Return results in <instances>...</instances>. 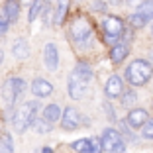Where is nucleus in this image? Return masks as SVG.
Masks as SVG:
<instances>
[{
	"label": "nucleus",
	"instance_id": "obj_1",
	"mask_svg": "<svg viewBox=\"0 0 153 153\" xmlns=\"http://www.w3.org/2000/svg\"><path fill=\"white\" fill-rule=\"evenodd\" d=\"M151 75H153V65L151 61H145V59H135L126 69V81L131 86H143L151 79Z\"/></svg>",
	"mask_w": 153,
	"mask_h": 153
},
{
	"label": "nucleus",
	"instance_id": "obj_2",
	"mask_svg": "<svg viewBox=\"0 0 153 153\" xmlns=\"http://www.w3.org/2000/svg\"><path fill=\"white\" fill-rule=\"evenodd\" d=\"M36 116H37V102H36V100L22 104V106L16 110L14 118H12V126H14V130L20 131V134H22V131H26L27 128L33 124Z\"/></svg>",
	"mask_w": 153,
	"mask_h": 153
},
{
	"label": "nucleus",
	"instance_id": "obj_3",
	"mask_svg": "<svg viewBox=\"0 0 153 153\" xmlns=\"http://www.w3.org/2000/svg\"><path fill=\"white\" fill-rule=\"evenodd\" d=\"M24 90H26V82H24L22 79L12 76V79H8V81L4 82V86H2V98H4V102L12 108L14 104H16V100L24 94Z\"/></svg>",
	"mask_w": 153,
	"mask_h": 153
},
{
	"label": "nucleus",
	"instance_id": "obj_4",
	"mask_svg": "<svg viewBox=\"0 0 153 153\" xmlns=\"http://www.w3.org/2000/svg\"><path fill=\"white\" fill-rule=\"evenodd\" d=\"M100 143H102V149L108 151V153H124L126 151V143L122 140L120 131L112 130V128H106V130L102 131Z\"/></svg>",
	"mask_w": 153,
	"mask_h": 153
},
{
	"label": "nucleus",
	"instance_id": "obj_5",
	"mask_svg": "<svg viewBox=\"0 0 153 153\" xmlns=\"http://www.w3.org/2000/svg\"><path fill=\"white\" fill-rule=\"evenodd\" d=\"M90 36H92V26H90V22L86 18H76L73 20L71 24V37L73 41H76L79 45H85V41L90 39Z\"/></svg>",
	"mask_w": 153,
	"mask_h": 153
},
{
	"label": "nucleus",
	"instance_id": "obj_6",
	"mask_svg": "<svg viewBox=\"0 0 153 153\" xmlns=\"http://www.w3.org/2000/svg\"><path fill=\"white\" fill-rule=\"evenodd\" d=\"M102 26H104V33H106L110 43H118L122 37V32H124V22L118 16H106Z\"/></svg>",
	"mask_w": 153,
	"mask_h": 153
},
{
	"label": "nucleus",
	"instance_id": "obj_7",
	"mask_svg": "<svg viewBox=\"0 0 153 153\" xmlns=\"http://www.w3.org/2000/svg\"><path fill=\"white\" fill-rule=\"evenodd\" d=\"M59 120H61V128H63V130H76L81 124H88V120L82 118L81 114H79V110L73 108V106L65 108L63 110V116L59 118Z\"/></svg>",
	"mask_w": 153,
	"mask_h": 153
},
{
	"label": "nucleus",
	"instance_id": "obj_8",
	"mask_svg": "<svg viewBox=\"0 0 153 153\" xmlns=\"http://www.w3.org/2000/svg\"><path fill=\"white\" fill-rule=\"evenodd\" d=\"M43 61H45V67L49 71H55L59 67V51L55 47V43H47L43 49Z\"/></svg>",
	"mask_w": 153,
	"mask_h": 153
},
{
	"label": "nucleus",
	"instance_id": "obj_9",
	"mask_svg": "<svg viewBox=\"0 0 153 153\" xmlns=\"http://www.w3.org/2000/svg\"><path fill=\"white\" fill-rule=\"evenodd\" d=\"M147 112H145L143 108H134L130 114H128L126 118V124L131 128V130H137V128H141L145 124V120H147Z\"/></svg>",
	"mask_w": 153,
	"mask_h": 153
},
{
	"label": "nucleus",
	"instance_id": "obj_10",
	"mask_svg": "<svg viewBox=\"0 0 153 153\" xmlns=\"http://www.w3.org/2000/svg\"><path fill=\"white\" fill-rule=\"evenodd\" d=\"M106 96H110V98H116V96H120L122 92H124V81H122V76L118 75H112L106 81Z\"/></svg>",
	"mask_w": 153,
	"mask_h": 153
},
{
	"label": "nucleus",
	"instance_id": "obj_11",
	"mask_svg": "<svg viewBox=\"0 0 153 153\" xmlns=\"http://www.w3.org/2000/svg\"><path fill=\"white\" fill-rule=\"evenodd\" d=\"M0 16L6 18L10 24L16 22L18 16H20V2L18 0H6V4H4V8H2V14H0Z\"/></svg>",
	"mask_w": 153,
	"mask_h": 153
},
{
	"label": "nucleus",
	"instance_id": "obj_12",
	"mask_svg": "<svg viewBox=\"0 0 153 153\" xmlns=\"http://www.w3.org/2000/svg\"><path fill=\"white\" fill-rule=\"evenodd\" d=\"M86 92V82L79 81L75 76H69V96L75 100H81Z\"/></svg>",
	"mask_w": 153,
	"mask_h": 153
},
{
	"label": "nucleus",
	"instance_id": "obj_13",
	"mask_svg": "<svg viewBox=\"0 0 153 153\" xmlns=\"http://www.w3.org/2000/svg\"><path fill=\"white\" fill-rule=\"evenodd\" d=\"M32 92L36 96H39V98L49 96L51 92H53V85H51L49 81H45V79H36V81L32 82Z\"/></svg>",
	"mask_w": 153,
	"mask_h": 153
},
{
	"label": "nucleus",
	"instance_id": "obj_14",
	"mask_svg": "<svg viewBox=\"0 0 153 153\" xmlns=\"http://www.w3.org/2000/svg\"><path fill=\"white\" fill-rule=\"evenodd\" d=\"M71 76H75V79H79V81H82V82H88L90 79H92V69H90V65H86V63H79L75 69H73Z\"/></svg>",
	"mask_w": 153,
	"mask_h": 153
},
{
	"label": "nucleus",
	"instance_id": "obj_15",
	"mask_svg": "<svg viewBox=\"0 0 153 153\" xmlns=\"http://www.w3.org/2000/svg\"><path fill=\"white\" fill-rule=\"evenodd\" d=\"M128 53H130V49H128L126 43H114L112 51H110V59H112V63H122L124 59L128 57Z\"/></svg>",
	"mask_w": 153,
	"mask_h": 153
},
{
	"label": "nucleus",
	"instance_id": "obj_16",
	"mask_svg": "<svg viewBox=\"0 0 153 153\" xmlns=\"http://www.w3.org/2000/svg\"><path fill=\"white\" fill-rule=\"evenodd\" d=\"M12 53H14L16 59H27V55H30V45H27V41L22 39V37L16 39L14 45H12Z\"/></svg>",
	"mask_w": 153,
	"mask_h": 153
},
{
	"label": "nucleus",
	"instance_id": "obj_17",
	"mask_svg": "<svg viewBox=\"0 0 153 153\" xmlns=\"http://www.w3.org/2000/svg\"><path fill=\"white\" fill-rule=\"evenodd\" d=\"M43 118L47 122H51V124H55L61 118V106L59 104H47L43 108Z\"/></svg>",
	"mask_w": 153,
	"mask_h": 153
},
{
	"label": "nucleus",
	"instance_id": "obj_18",
	"mask_svg": "<svg viewBox=\"0 0 153 153\" xmlns=\"http://www.w3.org/2000/svg\"><path fill=\"white\" fill-rule=\"evenodd\" d=\"M67 10H69V0H59L57 8H55V16H53V22L57 24V26H59V24H63Z\"/></svg>",
	"mask_w": 153,
	"mask_h": 153
},
{
	"label": "nucleus",
	"instance_id": "obj_19",
	"mask_svg": "<svg viewBox=\"0 0 153 153\" xmlns=\"http://www.w3.org/2000/svg\"><path fill=\"white\" fill-rule=\"evenodd\" d=\"M137 12H140L147 22L153 20V0H145V2H141L140 8H137Z\"/></svg>",
	"mask_w": 153,
	"mask_h": 153
},
{
	"label": "nucleus",
	"instance_id": "obj_20",
	"mask_svg": "<svg viewBox=\"0 0 153 153\" xmlns=\"http://www.w3.org/2000/svg\"><path fill=\"white\" fill-rule=\"evenodd\" d=\"M122 104L126 106V108H131L137 100V94H135V90H126V92H122Z\"/></svg>",
	"mask_w": 153,
	"mask_h": 153
},
{
	"label": "nucleus",
	"instance_id": "obj_21",
	"mask_svg": "<svg viewBox=\"0 0 153 153\" xmlns=\"http://www.w3.org/2000/svg\"><path fill=\"white\" fill-rule=\"evenodd\" d=\"M32 126L36 128L39 134H45V131H49V130H51V126H53V124H51V122H47L45 118H37V116H36V120H33Z\"/></svg>",
	"mask_w": 153,
	"mask_h": 153
},
{
	"label": "nucleus",
	"instance_id": "obj_22",
	"mask_svg": "<svg viewBox=\"0 0 153 153\" xmlns=\"http://www.w3.org/2000/svg\"><path fill=\"white\" fill-rule=\"evenodd\" d=\"M0 153H14V143L8 134H4L0 137Z\"/></svg>",
	"mask_w": 153,
	"mask_h": 153
},
{
	"label": "nucleus",
	"instance_id": "obj_23",
	"mask_svg": "<svg viewBox=\"0 0 153 153\" xmlns=\"http://www.w3.org/2000/svg\"><path fill=\"white\" fill-rule=\"evenodd\" d=\"M141 135L145 140H153V118H147L145 124L141 126Z\"/></svg>",
	"mask_w": 153,
	"mask_h": 153
},
{
	"label": "nucleus",
	"instance_id": "obj_24",
	"mask_svg": "<svg viewBox=\"0 0 153 153\" xmlns=\"http://www.w3.org/2000/svg\"><path fill=\"white\" fill-rule=\"evenodd\" d=\"M41 8H43V4H41V0H33L32 8H30V14H27V20H30V22H33V20L37 18V14L41 12Z\"/></svg>",
	"mask_w": 153,
	"mask_h": 153
},
{
	"label": "nucleus",
	"instance_id": "obj_25",
	"mask_svg": "<svg viewBox=\"0 0 153 153\" xmlns=\"http://www.w3.org/2000/svg\"><path fill=\"white\" fill-rule=\"evenodd\" d=\"M130 24H131L134 27H143L145 24H147V20H145L140 12H134V14L130 16Z\"/></svg>",
	"mask_w": 153,
	"mask_h": 153
},
{
	"label": "nucleus",
	"instance_id": "obj_26",
	"mask_svg": "<svg viewBox=\"0 0 153 153\" xmlns=\"http://www.w3.org/2000/svg\"><path fill=\"white\" fill-rule=\"evenodd\" d=\"M88 151L86 153H102V143H100V137H92L88 140Z\"/></svg>",
	"mask_w": 153,
	"mask_h": 153
},
{
	"label": "nucleus",
	"instance_id": "obj_27",
	"mask_svg": "<svg viewBox=\"0 0 153 153\" xmlns=\"http://www.w3.org/2000/svg\"><path fill=\"white\" fill-rule=\"evenodd\" d=\"M88 143H90L88 140H76L75 143H73V149L79 151V153H86L88 151Z\"/></svg>",
	"mask_w": 153,
	"mask_h": 153
},
{
	"label": "nucleus",
	"instance_id": "obj_28",
	"mask_svg": "<svg viewBox=\"0 0 153 153\" xmlns=\"http://www.w3.org/2000/svg\"><path fill=\"white\" fill-rule=\"evenodd\" d=\"M8 27H10V22H8L6 18H2V16H0V37L8 32Z\"/></svg>",
	"mask_w": 153,
	"mask_h": 153
},
{
	"label": "nucleus",
	"instance_id": "obj_29",
	"mask_svg": "<svg viewBox=\"0 0 153 153\" xmlns=\"http://www.w3.org/2000/svg\"><path fill=\"white\" fill-rule=\"evenodd\" d=\"M104 108H106V114H108L110 122H116V116H114V110H112V106H110V104L106 102V104H104Z\"/></svg>",
	"mask_w": 153,
	"mask_h": 153
},
{
	"label": "nucleus",
	"instance_id": "obj_30",
	"mask_svg": "<svg viewBox=\"0 0 153 153\" xmlns=\"http://www.w3.org/2000/svg\"><path fill=\"white\" fill-rule=\"evenodd\" d=\"M94 10L96 12H104V10H106V4H104V2H94Z\"/></svg>",
	"mask_w": 153,
	"mask_h": 153
},
{
	"label": "nucleus",
	"instance_id": "obj_31",
	"mask_svg": "<svg viewBox=\"0 0 153 153\" xmlns=\"http://www.w3.org/2000/svg\"><path fill=\"white\" fill-rule=\"evenodd\" d=\"M2 59H4V51L0 49V63H2Z\"/></svg>",
	"mask_w": 153,
	"mask_h": 153
},
{
	"label": "nucleus",
	"instance_id": "obj_32",
	"mask_svg": "<svg viewBox=\"0 0 153 153\" xmlns=\"http://www.w3.org/2000/svg\"><path fill=\"white\" fill-rule=\"evenodd\" d=\"M43 153H51V149L49 147H43Z\"/></svg>",
	"mask_w": 153,
	"mask_h": 153
},
{
	"label": "nucleus",
	"instance_id": "obj_33",
	"mask_svg": "<svg viewBox=\"0 0 153 153\" xmlns=\"http://www.w3.org/2000/svg\"><path fill=\"white\" fill-rule=\"evenodd\" d=\"M110 2H112V4H118V2H122V0H110Z\"/></svg>",
	"mask_w": 153,
	"mask_h": 153
},
{
	"label": "nucleus",
	"instance_id": "obj_34",
	"mask_svg": "<svg viewBox=\"0 0 153 153\" xmlns=\"http://www.w3.org/2000/svg\"><path fill=\"white\" fill-rule=\"evenodd\" d=\"M149 55H151V61H153V51H149Z\"/></svg>",
	"mask_w": 153,
	"mask_h": 153
},
{
	"label": "nucleus",
	"instance_id": "obj_35",
	"mask_svg": "<svg viewBox=\"0 0 153 153\" xmlns=\"http://www.w3.org/2000/svg\"><path fill=\"white\" fill-rule=\"evenodd\" d=\"M151 36H153V26H151Z\"/></svg>",
	"mask_w": 153,
	"mask_h": 153
}]
</instances>
